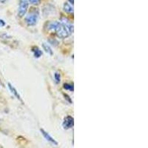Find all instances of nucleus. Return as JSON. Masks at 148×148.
I'll return each mask as SVG.
<instances>
[{
    "label": "nucleus",
    "mask_w": 148,
    "mask_h": 148,
    "mask_svg": "<svg viewBox=\"0 0 148 148\" xmlns=\"http://www.w3.org/2000/svg\"><path fill=\"white\" fill-rule=\"evenodd\" d=\"M49 29L55 30L56 36L60 39L67 38L73 32L72 25L65 21L51 22L49 25Z\"/></svg>",
    "instance_id": "1"
},
{
    "label": "nucleus",
    "mask_w": 148,
    "mask_h": 148,
    "mask_svg": "<svg viewBox=\"0 0 148 148\" xmlns=\"http://www.w3.org/2000/svg\"><path fill=\"white\" fill-rule=\"evenodd\" d=\"M38 18H39V12L38 10H34L26 16L25 21L28 26H34L36 25Z\"/></svg>",
    "instance_id": "2"
},
{
    "label": "nucleus",
    "mask_w": 148,
    "mask_h": 148,
    "mask_svg": "<svg viewBox=\"0 0 148 148\" xmlns=\"http://www.w3.org/2000/svg\"><path fill=\"white\" fill-rule=\"evenodd\" d=\"M29 6L28 0H19V4H18V15L19 17H23L25 15L27 11Z\"/></svg>",
    "instance_id": "3"
},
{
    "label": "nucleus",
    "mask_w": 148,
    "mask_h": 148,
    "mask_svg": "<svg viewBox=\"0 0 148 148\" xmlns=\"http://www.w3.org/2000/svg\"><path fill=\"white\" fill-rule=\"evenodd\" d=\"M74 125V119L72 116H67L64 118V121L62 123V126L64 127V129L67 130L70 129V128L73 127Z\"/></svg>",
    "instance_id": "4"
},
{
    "label": "nucleus",
    "mask_w": 148,
    "mask_h": 148,
    "mask_svg": "<svg viewBox=\"0 0 148 148\" xmlns=\"http://www.w3.org/2000/svg\"><path fill=\"white\" fill-rule=\"evenodd\" d=\"M40 131L41 133H42V134L43 135V136L45 138L46 140H47L48 141H50V142H51L52 144H53L54 145H58L57 141H56V140L54 139V138H53V137L51 136V135L49 134L48 133H47L44 129H40Z\"/></svg>",
    "instance_id": "5"
},
{
    "label": "nucleus",
    "mask_w": 148,
    "mask_h": 148,
    "mask_svg": "<svg viewBox=\"0 0 148 148\" xmlns=\"http://www.w3.org/2000/svg\"><path fill=\"white\" fill-rule=\"evenodd\" d=\"M8 88H9V89H10V92H11L12 93H13V94H14V96H16V97L17 99H18V100H19V101H22V98H21L20 95H19V93H18V91L16 90V88H14V86L12 85V84H10V83H8Z\"/></svg>",
    "instance_id": "6"
},
{
    "label": "nucleus",
    "mask_w": 148,
    "mask_h": 148,
    "mask_svg": "<svg viewBox=\"0 0 148 148\" xmlns=\"http://www.w3.org/2000/svg\"><path fill=\"white\" fill-rule=\"evenodd\" d=\"M63 9L65 12L67 13H69V14H73V5H71V3H68V2H65L64 4V6H63Z\"/></svg>",
    "instance_id": "7"
},
{
    "label": "nucleus",
    "mask_w": 148,
    "mask_h": 148,
    "mask_svg": "<svg viewBox=\"0 0 148 148\" xmlns=\"http://www.w3.org/2000/svg\"><path fill=\"white\" fill-rule=\"evenodd\" d=\"M32 51L34 54L35 58H40L42 55V52L38 47H34L32 49Z\"/></svg>",
    "instance_id": "8"
},
{
    "label": "nucleus",
    "mask_w": 148,
    "mask_h": 148,
    "mask_svg": "<svg viewBox=\"0 0 148 148\" xmlns=\"http://www.w3.org/2000/svg\"><path fill=\"white\" fill-rule=\"evenodd\" d=\"M42 47H43V49H44V51H45L47 53L50 54L51 56H52L53 54V52L52 49H51V47H50V46L48 45L45 44V43H43L42 44Z\"/></svg>",
    "instance_id": "9"
},
{
    "label": "nucleus",
    "mask_w": 148,
    "mask_h": 148,
    "mask_svg": "<svg viewBox=\"0 0 148 148\" xmlns=\"http://www.w3.org/2000/svg\"><path fill=\"white\" fill-rule=\"evenodd\" d=\"M63 88H64V89L67 90H71V91H72V92L74 90L73 84H68V83H65V84H64Z\"/></svg>",
    "instance_id": "10"
},
{
    "label": "nucleus",
    "mask_w": 148,
    "mask_h": 148,
    "mask_svg": "<svg viewBox=\"0 0 148 148\" xmlns=\"http://www.w3.org/2000/svg\"><path fill=\"white\" fill-rule=\"evenodd\" d=\"M54 78H55L56 82L57 83H59L61 82V75L59 72H56L54 74Z\"/></svg>",
    "instance_id": "11"
},
{
    "label": "nucleus",
    "mask_w": 148,
    "mask_h": 148,
    "mask_svg": "<svg viewBox=\"0 0 148 148\" xmlns=\"http://www.w3.org/2000/svg\"><path fill=\"white\" fill-rule=\"evenodd\" d=\"M31 5H39L40 2V0H28Z\"/></svg>",
    "instance_id": "12"
},
{
    "label": "nucleus",
    "mask_w": 148,
    "mask_h": 148,
    "mask_svg": "<svg viewBox=\"0 0 148 148\" xmlns=\"http://www.w3.org/2000/svg\"><path fill=\"white\" fill-rule=\"evenodd\" d=\"M5 25V21L2 20V19H0V27H4Z\"/></svg>",
    "instance_id": "13"
},
{
    "label": "nucleus",
    "mask_w": 148,
    "mask_h": 148,
    "mask_svg": "<svg viewBox=\"0 0 148 148\" xmlns=\"http://www.w3.org/2000/svg\"><path fill=\"white\" fill-rule=\"evenodd\" d=\"M69 2H70V3H71L72 5L74 4V0H69Z\"/></svg>",
    "instance_id": "14"
},
{
    "label": "nucleus",
    "mask_w": 148,
    "mask_h": 148,
    "mask_svg": "<svg viewBox=\"0 0 148 148\" xmlns=\"http://www.w3.org/2000/svg\"><path fill=\"white\" fill-rule=\"evenodd\" d=\"M6 1H7V0H0V2H6Z\"/></svg>",
    "instance_id": "15"
}]
</instances>
